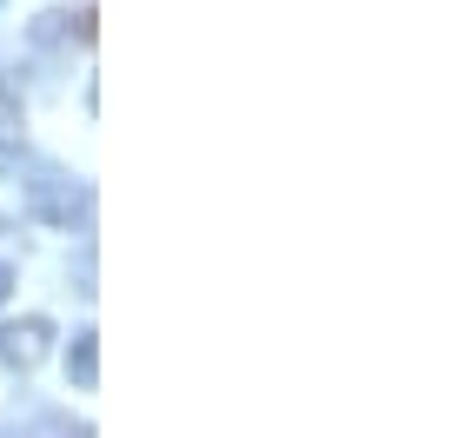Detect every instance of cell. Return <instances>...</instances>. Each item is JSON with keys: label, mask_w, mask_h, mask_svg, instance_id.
I'll use <instances>...</instances> for the list:
<instances>
[{"label": "cell", "mask_w": 458, "mask_h": 438, "mask_svg": "<svg viewBox=\"0 0 458 438\" xmlns=\"http://www.w3.org/2000/svg\"><path fill=\"white\" fill-rule=\"evenodd\" d=\"M21 186H27V206H34V219H47V226H60V232L87 226V186H73L67 173H54V166H34Z\"/></svg>", "instance_id": "obj_1"}, {"label": "cell", "mask_w": 458, "mask_h": 438, "mask_svg": "<svg viewBox=\"0 0 458 438\" xmlns=\"http://www.w3.org/2000/svg\"><path fill=\"white\" fill-rule=\"evenodd\" d=\"M7 292H13V265H0V299H7Z\"/></svg>", "instance_id": "obj_6"}, {"label": "cell", "mask_w": 458, "mask_h": 438, "mask_svg": "<svg viewBox=\"0 0 458 438\" xmlns=\"http://www.w3.org/2000/svg\"><path fill=\"white\" fill-rule=\"evenodd\" d=\"M67 372H73V385H81V392H93V385H100V333H81V339H73Z\"/></svg>", "instance_id": "obj_3"}, {"label": "cell", "mask_w": 458, "mask_h": 438, "mask_svg": "<svg viewBox=\"0 0 458 438\" xmlns=\"http://www.w3.org/2000/svg\"><path fill=\"white\" fill-rule=\"evenodd\" d=\"M21 153V106H13V93L0 87V160H13Z\"/></svg>", "instance_id": "obj_4"}, {"label": "cell", "mask_w": 458, "mask_h": 438, "mask_svg": "<svg viewBox=\"0 0 458 438\" xmlns=\"http://www.w3.org/2000/svg\"><path fill=\"white\" fill-rule=\"evenodd\" d=\"M47 346H54V325L47 319H7L0 325V358H7L13 372H34L47 358Z\"/></svg>", "instance_id": "obj_2"}, {"label": "cell", "mask_w": 458, "mask_h": 438, "mask_svg": "<svg viewBox=\"0 0 458 438\" xmlns=\"http://www.w3.org/2000/svg\"><path fill=\"white\" fill-rule=\"evenodd\" d=\"M40 438H93V432H73L67 418H40Z\"/></svg>", "instance_id": "obj_5"}]
</instances>
